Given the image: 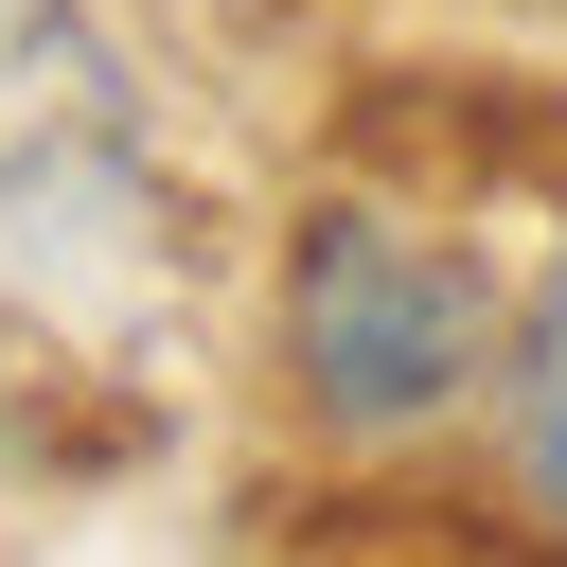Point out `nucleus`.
I'll list each match as a JSON object with an SVG mask.
<instances>
[{
  "instance_id": "nucleus-1",
  "label": "nucleus",
  "mask_w": 567,
  "mask_h": 567,
  "mask_svg": "<svg viewBox=\"0 0 567 567\" xmlns=\"http://www.w3.org/2000/svg\"><path fill=\"white\" fill-rule=\"evenodd\" d=\"M496 354H514V319H496V284L443 230L301 213V248H284V372H301V408L337 443H425L443 408L496 390Z\"/></svg>"
},
{
  "instance_id": "nucleus-2",
  "label": "nucleus",
  "mask_w": 567,
  "mask_h": 567,
  "mask_svg": "<svg viewBox=\"0 0 567 567\" xmlns=\"http://www.w3.org/2000/svg\"><path fill=\"white\" fill-rule=\"evenodd\" d=\"M142 177H124V71L89 53L71 0H0V266L18 248H71V230H124Z\"/></svg>"
},
{
  "instance_id": "nucleus-3",
  "label": "nucleus",
  "mask_w": 567,
  "mask_h": 567,
  "mask_svg": "<svg viewBox=\"0 0 567 567\" xmlns=\"http://www.w3.org/2000/svg\"><path fill=\"white\" fill-rule=\"evenodd\" d=\"M496 408H514V478H532V514L567 532V248H549V284H532V319H514V354H496Z\"/></svg>"
}]
</instances>
